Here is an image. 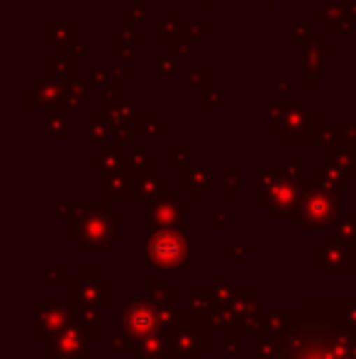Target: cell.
<instances>
[{
	"label": "cell",
	"instance_id": "6da1fadb",
	"mask_svg": "<svg viewBox=\"0 0 356 359\" xmlns=\"http://www.w3.org/2000/svg\"><path fill=\"white\" fill-rule=\"evenodd\" d=\"M322 113L310 105L308 98H295L285 103V113L276 128L278 142H315L322 135Z\"/></svg>",
	"mask_w": 356,
	"mask_h": 359
},
{
	"label": "cell",
	"instance_id": "7a4b0ae2",
	"mask_svg": "<svg viewBox=\"0 0 356 359\" xmlns=\"http://www.w3.org/2000/svg\"><path fill=\"white\" fill-rule=\"evenodd\" d=\"M64 90H66V83H62V81L52 79V76H47V74H39V76H34L32 86H27V88L22 90V108L24 110L62 108Z\"/></svg>",
	"mask_w": 356,
	"mask_h": 359
},
{
	"label": "cell",
	"instance_id": "3957f363",
	"mask_svg": "<svg viewBox=\"0 0 356 359\" xmlns=\"http://www.w3.org/2000/svg\"><path fill=\"white\" fill-rule=\"evenodd\" d=\"M329 64H334V47L329 42H325L322 32H315L313 39L303 47L300 67H303V72L320 74Z\"/></svg>",
	"mask_w": 356,
	"mask_h": 359
},
{
	"label": "cell",
	"instance_id": "277c9868",
	"mask_svg": "<svg viewBox=\"0 0 356 359\" xmlns=\"http://www.w3.org/2000/svg\"><path fill=\"white\" fill-rule=\"evenodd\" d=\"M188 39V22L180 20L178 10H166L164 20L154 25V42L171 47V44H180Z\"/></svg>",
	"mask_w": 356,
	"mask_h": 359
},
{
	"label": "cell",
	"instance_id": "5b68a950",
	"mask_svg": "<svg viewBox=\"0 0 356 359\" xmlns=\"http://www.w3.org/2000/svg\"><path fill=\"white\" fill-rule=\"evenodd\" d=\"M325 166L337 174H342L349 184H354V144L339 142V144H325L322 147Z\"/></svg>",
	"mask_w": 356,
	"mask_h": 359
},
{
	"label": "cell",
	"instance_id": "8992f818",
	"mask_svg": "<svg viewBox=\"0 0 356 359\" xmlns=\"http://www.w3.org/2000/svg\"><path fill=\"white\" fill-rule=\"evenodd\" d=\"M78 130V123L64 108L44 110V140L47 142H66V137Z\"/></svg>",
	"mask_w": 356,
	"mask_h": 359
},
{
	"label": "cell",
	"instance_id": "52a82bcc",
	"mask_svg": "<svg viewBox=\"0 0 356 359\" xmlns=\"http://www.w3.org/2000/svg\"><path fill=\"white\" fill-rule=\"evenodd\" d=\"M147 42V34L137 27H120L118 32L110 34V54L122 59V64H132L134 47Z\"/></svg>",
	"mask_w": 356,
	"mask_h": 359
},
{
	"label": "cell",
	"instance_id": "ba28073f",
	"mask_svg": "<svg viewBox=\"0 0 356 359\" xmlns=\"http://www.w3.org/2000/svg\"><path fill=\"white\" fill-rule=\"evenodd\" d=\"M90 90H93V83L88 81V76H76L71 83H66L62 108L66 113H83V110H88Z\"/></svg>",
	"mask_w": 356,
	"mask_h": 359
},
{
	"label": "cell",
	"instance_id": "9c48e42d",
	"mask_svg": "<svg viewBox=\"0 0 356 359\" xmlns=\"http://www.w3.org/2000/svg\"><path fill=\"white\" fill-rule=\"evenodd\" d=\"M78 39V25L73 20H47L44 22V42L54 49H64Z\"/></svg>",
	"mask_w": 356,
	"mask_h": 359
},
{
	"label": "cell",
	"instance_id": "30bf717a",
	"mask_svg": "<svg viewBox=\"0 0 356 359\" xmlns=\"http://www.w3.org/2000/svg\"><path fill=\"white\" fill-rule=\"evenodd\" d=\"M44 74L52 79L62 81V83H71L78 76V59L69 57V54H47L44 57Z\"/></svg>",
	"mask_w": 356,
	"mask_h": 359
},
{
	"label": "cell",
	"instance_id": "8fae6325",
	"mask_svg": "<svg viewBox=\"0 0 356 359\" xmlns=\"http://www.w3.org/2000/svg\"><path fill=\"white\" fill-rule=\"evenodd\" d=\"M134 133H142L144 140L149 144H159V142H166V133H169V125L164 120H159L152 110H139L137 118H134Z\"/></svg>",
	"mask_w": 356,
	"mask_h": 359
},
{
	"label": "cell",
	"instance_id": "7c38bea8",
	"mask_svg": "<svg viewBox=\"0 0 356 359\" xmlns=\"http://www.w3.org/2000/svg\"><path fill=\"white\" fill-rule=\"evenodd\" d=\"M108 137H113V135H110V123L105 113L100 108L88 110V140L93 144H108Z\"/></svg>",
	"mask_w": 356,
	"mask_h": 359
},
{
	"label": "cell",
	"instance_id": "4fadbf2b",
	"mask_svg": "<svg viewBox=\"0 0 356 359\" xmlns=\"http://www.w3.org/2000/svg\"><path fill=\"white\" fill-rule=\"evenodd\" d=\"M90 164H100L105 171H118V166L127 164V156H122L120 144H103L98 156H90Z\"/></svg>",
	"mask_w": 356,
	"mask_h": 359
},
{
	"label": "cell",
	"instance_id": "5bb4252c",
	"mask_svg": "<svg viewBox=\"0 0 356 359\" xmlns=\"http://www.w3.org/2000/svg\"><path fill=\"white\" fill-rule=\"evenodd\" d=\"M98 103H100V110H103V113H108V110L122 105L124 103V98H122V79H115V83H110L108 88L100 90Z\"/></svg>",
	"mask_w": 356,
	"mask_h": 359
},
{
	"label": "cell",
	"instance_id": "9a60e30c",
	"mask_svg": "<svg viewBox=\"0 0 356 359\" xmlns=\"http://www.w3.org/2000/svg\"><path fill=\"white\" fill-rule=\"evenodd\" d=\"M188 86L190 88H195L198 93H203V90L210 88V79H213V67L210 64H198V67H190L188 69Z\"/></svg>",
	"mask_w": 356,
	"mask_h": 359
},
{
	"label": "cell",
	"instance_id": "2e32d148",
	"mask_svg": "<svg viewBox=\"0 0 356 359\" xmlns=\"http://www.w3.org/2000/svg\"><path fill=\"white\" fill-rule=\"evenodd\" d=\"M188 39L190 42H198L200 47L213 42V25H210V20H193V22H188Z\"/></svg>",
	"mask_w": 356,
	"mask_h": 359
},
{
	"label": "cell",
	"instance_id": "e0dca14e",
	"mask_svg": "<svg viewBox=\"0 0 356 359\" xmlns=\"http://www.w3.org/2000/svg\"><path fill=\"white\" fill-rule=\"evenodd\" d=\"M322 144H339L347 142V123H339V120H332V123L322 125V135H320Z\"/></svg>",
	"mask_w": 356,
	"mask_h": 359
},
{
	"label": "cell",
	"instance_id": "ac0fdd59",
	"mask_svg": "<svg viewBox=\"0 0 356 359\" xmlns=\"http://www.w3.org/2000/svg\"><path fill=\"white\" fill-rule=\"evenodd\" d=\"M178 62L171 57V54H157L154 57V74L159 76V79H173V76L178 74Z\"/></svg>",
	"mask_w": 356,
	"mask_h": 359
},
{
	"label": "cell",
	"instance_id": "d6986e66",
	"mask_svg": "<svg viewBox=\"0 0 356 359\" xmlns=\"http://www.w3.org/2000/svg\"><path fill=\"white\" fill-rule=\"evenodd\" d=\"M115 79H120V76L110 72V67H98V64L88 67V81L93 83V88H108L110 83H115Z\"/></svg>",
	"mask_w": 356,
	"mask_h": 359
},
{
	"label": "cell",
	"instance_id": "ffe728a7",
	"mask_svg": "<svg viewBox=\"0 0 356 359\" xmlns=\"http://www.w3.org/2000/svg\"><path fill=\"white\" fill-rule=\"evenodd\" d=\"M313 22H290V29H288V42L290 44H308L313 39Z\"/></svg>",
	"mask_w": 356,
	"mask_h": 359
},
{
	"label": "cell",
	"instance_id": "44dd1931",
	"mask_svg": "<svg viewBox=\"0 0 356 359\" xmlns=\"http://www.w3.org/2000/svg\"><path fill=\"white\" fill-rule=\"evenodd\" d=\"M152 164H154V159L144 151V144H134L132 156H127V166H134L139 174H144V171L152 169Z\"/></svg>",
	"mask_w": 356,
	"mask_h": 359
},
{
	"label": "cell",
	"instance_id": "7402d4cb",
	"mask_svg": "<svg viewBox=\"0 0 356 359\" xmlns=\"http://www.w3.org/2000/svg\"><path fill=\"white\" fill-rule=\"evenodd\" d=\"M222 103H225V95H222V90H220V88H213V86H210L208 90L198 93V108H200V110L220 108Z\"/></svg>",
	"mask_w": 356,
	"mask_h": 359
},
{
	"label": "cell",
	"instance_id": "603a6c76",
	"mask_svg": "<svg viewBox=\"0 0 356 359\" xmlns=\"http://www.w3.org/2000/svg\"><path fill=\"white\" fill-rule=\"evenodd\" d=\"M356 22H352V20L347 18H339V20H325L322 25H320V32L322 34H329V32H354ZM356 34V32H354Z\"/></svg>",
	"mask_w": 356,
	"mask_h": 359
},
{
	"label": "cell",
	"instance_id": "cb8c5ba5",
	"mask_svg": "<svg viewBox=\"0 0 356 359\" xmlns=\"http://www.w3.org/2000/svg\"><path fill=\"white\" fill-rule=\"evenodd\" d=\"M320 10H322L325 20H339V18H344V0H339V3L325 0V3L320 5Z\"/></svg>",
	"mask_w": 356,
	"mask_h": 359
},
{
	"label": "cell",
	"instance_id": "d4e9b609",
	"mask_svg": "<svg viewBox=\"0 0 356 359\" xmlns=\"http://www.w3.org/2000/svg\"><path fill=\"white\" fill-rule=\"evenodd\" d=\"M54 52H59V54H69V57L78 59V57H86V54H90V44H88V42H83V39H76V42H71V44H69V47H64V49H54Z\"/></svg>",
	"mask_w": 356,
	"mask_h": 359
},
{
	"label": "cell",
	"instance_id": "484cf974",
	"mask_svg": "<svg viewBox=\"0 0 356 359\" xmlns=\"http://www.w3.org/2000/svg\"><path fill=\"white\" fill-rule=\"evenodd\" d=\"M298 86L303 90H320L322 88V74H310V72H303L298 79Z\"/></svg>",
	"mask_w": 356,
	"mask_h": 359
},
{
	"label": "cell",
	"instance_id": "4316f807",
	"mask_svg": "<svg viewBox=\"0 0 356 359\" xmlns=\"http://www.w3.org/2000/svg\"><path fill=\"white\" fill-rule=\"evenodd\" d=\"M166 161H169V164H176V166H180V164H183V161H185V156H188V147H185V144H169L166 147Z\"/></svg>",
	"mask_w": 356,
	"mask_h": 359
},
{
	"label": "cell",
	"instance_id": "83f0119b",
	"mask_svg": "<svg viewBox=\"0 0 356 359\" xmlns=\"http://www.w3.org/2000/svg\"><path fill=\"white\" fill-rule=\"evenodd\" d=\"M132 10L139 15V20H144V22H154V25H157V13H154V10H149L144 0H132Z\"/></svg>",
	"mask_w": 356,
	"mask_h": 359
},
{
	"label": "cell",
	"instance_id": "f1b7e54d",
	"mask_svg": "<svg viewBox=\"0 0 356 359\" xmlns=\"http://www.w3.org/2000/svg\"><path fill=\"white\" fill-rule=\"evenodd\" d=\"M137 22H142V20H139V15L132 8H124L120 13V27H137Z\"/></svg>",
	"mask_w": 356,
	"mask_h": 359
},
{
	"label": "cell",
	"instance_id": "f546056e",
	"mask_svg": "<svg viewBox=\"0 0 356 359\" xmlns=\"http://www.w3.org/2000/svg\"><path fill=\"white\" fill-rule=\"evenodd\" d=\"M276 86V93L280 95V98H288L290 88H293V81H290V76H278V79L273 81Z\"/></svg>",
	"mask_w": 356,
	"mask_h": 359
},
{
	"label": "cell",
	"instance_id": "4dcf8cb0",
	"mask_svg": "<svg viewBox=\"0 0 356 359\" xmlns=\"http://www.w3.org/2000/svg\"><path fill=\"white\" fill-rule=\"evenodd\" d=\"M110 72L120 79H129V76H134V64H115V67H110Z\"/></svg>",
	"mask_w": 356,
	"mask_h": 359
},
{
	"label": "cell",
	"instance_id": "1f68e13d",
	"mask_svg": "<svg viewBox=\"0 0 356 359\" xmlns=\"http://www.w3.org/2000/svg\"><path fill=\"white\" fill-rule=\"evenodd\" d=\"M344 18L356 22V0H344Z\"/></svg>",
	"mask_w": 356,
	"mask_h": 359
},
{
	"label": "cell",
	"instance_id": "d6a6232c",
	"mask_svg": "<svg viewBox=\"0 0 356 359\" xmlns=\"http://www.w3.org/2000/svg\"><path fill=\"white\" fill-rule=\"evenodd\" d=\"M308 22H318V25H322L325 22V15H322V10H310V15H308Z\"/></svg>",
	"mask_w": 356,
	"mask_h": 359
},
{
	"label": "cell",
	"instance_id": "836d02e7",
	"mask_svg": "<svg viewBox=\"0 0 356 359\" xmlns=\"http://www.w3.org/2000/svg\"><path fill=\"white\" fill-rule=\"evenodd\" d=\"M347 142L349 144H356V123H347Z\"/></svg>",
	"mask_w": 356,
	"mask_h": 359
},
{
	"label": "cell",
	"instance_id": "e575fe53",
	"mask_svg": "<svg viewBox=\"0 0 356 359\" xmlns=\"http://www.w3.org/2000/svg\"><path fill=\"white\" fill-rule=\"evenodd\" d=\"M215 0H198V8L203 10V13H210V8H213Z\"/></svg>",
	"mask_w": 356,
	"mask_h": 359
},
{
	"label": "cell",
	"instance_id": "d590c367",
	"mask_svg": "<svg viewBox=\"0 0 356 359\" xmlns=\"http://www.w3.org/2000/svg\"><path fill=\"white\" fill-rule=\"evenodd\" d=\"M264 3H266V10H269V13H276V8H278L280 0H264Z\"/></svg>",
	"mask_w": 356,
	"mask_h": 359
},
{
	"label": "cell",
	"instance_id": "8d00e7d4",
	"mask_svg": "<svg viewBox=\"0 0 356 359\" xmlns=\"http://www.w3.org/2000/svg\"><path fill=\"white\" fill-rule=\"evenodd\" d=\"M354 52H356V34H354Z\"/></svg>",
	"mask_w": 356,
	"mask_h": 359
},
{
	"label": "cell",
	"instance_id": "74e56055",
	"mask_svg": "<svg viewBox=\"0 0 356 359\" xmlns=\"http://www.w3.org/2000/svg\"><path fill=\"white\" fill-rule=\"evenodd\" d=\"M354 108H356V103H354Z\"/></svg>",
	"mask_w": 356,
	"mask_h": 359
}]
</instances>
